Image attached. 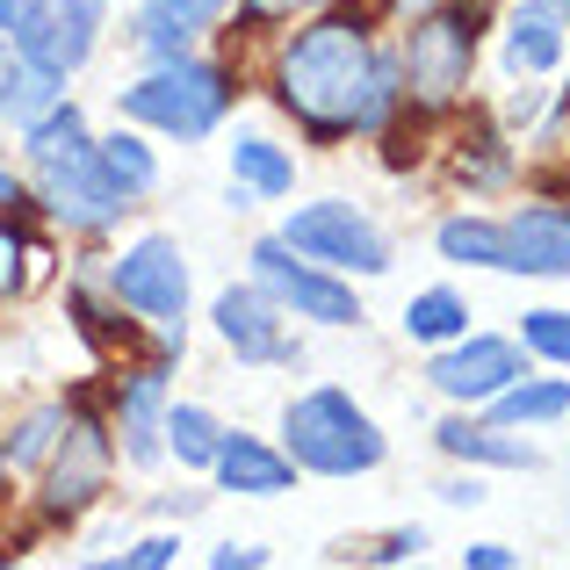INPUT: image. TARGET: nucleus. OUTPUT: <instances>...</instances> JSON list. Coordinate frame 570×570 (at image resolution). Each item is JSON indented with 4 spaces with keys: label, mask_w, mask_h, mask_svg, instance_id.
<instances>
[{
    "label": "nucleus",
    "mask_w": 570,
    "mask_h": 570,
    "mask_svg": "<svg viewBox=\"0 0 570 570\" xmlns=\"http://www.w3.org/2000/svg\"><path fill=\"white\" fill-rule=\"evenodd\" d=\"M282 455L296 462V476H368L390 462V433L383 419L368 412L354 390L340 383H311L282 404V426H275Z\"/></svg>",
    "instance_id": "obj_4"
},
{
    "label": "nucleus",
    "mask_w": 570,
    "mask_h": 570,
    "mask_svg": "<svg viewBox=\"0 0 570 570\" xmlns=\"http://www.w3.org/2000/svg\"><path fill=\"white\" fill-rule=\"evenodd\" d=\"M29 203V174L22 167H0V209H22Z\"/></svg>",
    "instance_id": "obj_38"
},
{
    "label": "nucleus",
    "mask_w": 570,
    "mask_h": 570,
    "mask_svg": "<svg viewBox=\"0 0 570 570\" xmlns=\"http://www.w3.org/2000/svg\"><path fill=\"white\" fill-rule=\"evenodd\" d=\"M66 95V72H51V66H29L22 58V72H14V87H8V101H0V124H29V116H43L51 101Z\"/></svg>",
    "instance_id": "obj_30"
},
{
    "label": "nucleus",
    "mask_w": 570,
    "mask_h": 570,
    "mask_svg": "<svg viewBox=\"0 0 570 570\" xmlns=\"http://www.w3.org/2000/svg\"><path fill=\"white\" fill-rule=\"evenodd\" d=\"M22 174H29V203L43 209V224H58V232H72V238L116 232V224H124V209H130L124 195L101 181L95 153H87V159H66V167H22Z\"/></svg>",
    "instance_id": "obj_12"
},
{
    "label": "nucleus",
    "mask_w": 570,
    "mask_h": 570,
    "mask_svg": "<svg viewBox=\"0 0 570 570\" xmlns=\"http://www.w3.org/2000/svg\"><path fill=\"white\" fill-rule=\"evenodd\" d=\"M484 22L491 8H476V0H419L412 8V22L397 29L404 109L412 116H448L470 101L476 58H484Z\"/></svg>",
    "instance_id": "obj_3"
},
{
    "label": "nucleus",
    "mask_w": 570,
    "mask_h": 570,
    "mask_svg": "<svg viewBox=\"0 0 570 570\" xmlns=\"http://www.w3.org/2000/svg\"><path fill=\"white\" fill-rule=\"evenodd\" d=\"M232 22V0H138L130 14V51L153 66V58H181L203 51V37Z\"/></svg>",
    "instance_id": "obj_17"
},
{
    "label": "nucleus",
    "mask_w": 570,
    "mask_h": 570,
    "mask_svg": "<svg viewBox=\"0 0 570 570\" xmlns=\"http://www.w3.org/2000/svg\"><path fill=\"white\" fill-rule=\"evenodd\" d=\"M246 275L261 282L289 318H304V325H325V333L362 325V296H354V282L333 275V267H318L311 253H296L282 232H261L246 246Z\"/></svg>",
    "instance_id": "obj_8"
},
{
    "label": "nucleus",
    "mask_w": 570,
    "mask_h": 570,
    "mask_svg": "<svg viewBox=\"0 0 570 570\" xmlns=\"http://www.w3.org/2000/svg\"><path fill=\"white\" fill-rule=\"evenodd\" d=\"M14 72H22V51H14V37H0V101H8Z\"/></svg>",
    "instance_id": "obj_39"
},
{
    "label": "nucleus",
    "mask_w": 570,
    "mask_h": 570,
    "mask_svg": "<svg viewBox=\"0 0 570 570\" xmlns=\"http://www.w3.org/2000/svg\"><path fill=\"white\" fill-rule=\"evenodd\" d=\"M513 563L520 557L505 542H470V549H462V570H513Z\"/></svg>",
    "instance_id": "obj_36"
},
{
    "label": "nucleus",
    "mask_w": 570,
    "mask_h": 570,
    "mask_svg": "<svg viewBox=\"0 0 570 570\" xmlns=\"http://www.w3.org/2000/svg\"><path fill=\"white\" fill-rule=\"evenodd\" d=\"M116 563H124V570H167V563H181V534L153 528V534H138V542H130Z\"/></svg>",
    "instance_id": "obj_31"
},
{
    "label": "nucleus",
    "mask_w": 570,
    "mask_h": 570,
    "mask_svg": "<svg viewBox=\"0 0 570 570\" xmlns=\"http://www.w3.org/2000/svg\"><path fill=\"white\" fill-rule=\"evenodd\" d=\"M167 404H174V368L167 354L130 376H116V397H109V433H116V462L124 470H159L167 462Z\"/></svg>",
    "instance_id": "obj_11"
},
{
    "label": "nucleus",
    "mask_w": 570,
    "mask_h": 570,
    "mask_svg": "<svg viewBox=\"0 0 570 570\" xmlns=\"http://www.w3.org/2000/svg\"><path fill=\"white\" fill-rule=\"evenodd\" d=\"M101 289H109V304L130 311L145 333H188L195 275H188V253H181L174 232H138L124 253H109Z\"/></svg>",
    "instance_id": "obj_5"
},
{
    "label": "nucleus",
    "mask_w": 570,
    "mask_h": 570,
    "mask_svg": "<svg viewBox=\"0 0 570 570\" xmlns=\"http://www.w3.org/2000/svg\"><path fill=\"white\" fill-rule=\"evenodd\" d=\"M448 167H455V181L470 195H499V188H513V174H520V145H513L505 124H476V138L470 130L455 138Z\"/></svg>",
    "instance_id": "obj_22"
},
{
    "label": "nucleus",
    "mask_w": 570,
    "mask_h": 570,
    "mask_svg": "<svg viewBox=\"0 0 570 570\" xmlns=\"http://www.w3.org/2000/svg\"><path fill=\"white\" fill-rule=\"evenodd\" d=\"M513 376H528V347L513 333H462L448 347H426V390L441 404H462V412H484Z\"/></svg>",
    "instance_id": "obj_10"
},
{
    "label": "nucleus",
    "mask_w": 570,
    "mask_h": 570,
    "mask_svg": "<svg viewBox=\"0 0 570 570\" xmlns=\"http://www.w3.org/2000/svg\"><path fill=\"white\" fill-rule=\"evenodd\" d=\"M209 333H217V347L232 354L238 368H296V354H304V340L289 333V311L253 275L224 282V289L209 296Z\"/></svg>",
    "instance_id": "obj_9"
},
{
    "label": "nucleus",
    "mask_w": 570,
    "mask_h": 570,
    "mask_svg": "<svg viewBox=\"0 0 570 570\" xmlns=\"http://www.w3.org/2000/svg\"><path fill=\"white\" fill-rule=\"evenodd\" d=\"M433 448H441L448 462H462V470H484V476L491 470H520V476L542 470V448H534L528 433L499 426L491 412H462V404L441 419V426H433Z\"/></svg>",
    "instance_id": "obj_15"
},
{
    "label": "nucleus",
    "mask_w": 570,
    "mask_h": 570,
    "mask_svg": "<svg viewBox=\"0 0 570 570\" xmlns=\"http://www.w3.org/2000/svg\"><path fill=\"white\" fill-rule=\"evenodd\" d=\"M66 412H72L66 397H37L22 419H8V462H14V476H37L43 470V455H51L58 433H66Z\"/></svg>",
    "instance_id": "obj_27"
},
{
    "label": "nucleus",
    "mask_w": 570,
    "mask_h": 570,
    "mask_svg": "<svg viewBox=\"0 0 570 570\" xmlns=\"http://www.w3.org/2000/svg\"><path fill=\"white\" fill-rule=\"evenodd\" d=\"M275 232L289 238L296 253H311L318 267L347 275V282H383L390 267H397L390 232L368 217L362 203H347V195H311V203H289V217H282Z\"/></svg>",
    "instance_id": "obj_6"
},
{
    "label": "nucleus",
    "mask_w": 570,
    "mask_h": 570,
    "mask_svg": "<svg viewBox=\"0 0 570 570\" xmlns=\"http://www.w3.org/2000/svg\"><path fill=\"white\" fill-rule=\"evenodd\" d=\"M224 159H232V188H246L253 203H282V195H296V153L275 145L267 130H238V138L224 145Z\"/></svg>",
    "instance_id": "obj_21"
},
{
    "label": "nucleus",
    "mask_w": 570,
    "mask_h": 570,
    "mask_svg": "<svg viewBox=\"0 0 570 570\" xmlns=\"http://www.w3.org/2000/svg\"><path fill=\"white\" fill-rule=\"evenodd\" d=\"M470 296L455 289V282H433V289H412V304H404V340L412 347H448V340H462L470 333Z\"/></svg>",
    "instance_id": "obj_25"
},
{
    "label": "nucleus",
    "mask_w": 570,
    "mask_h": 570,
    "mask_svg": "<svg viewBox=\"0 0 570 570\" xmlns=\"http://www.w3.org/2000/svg\"><path fill=\"white\" fill-rule=\"evenodd\" d=\"M520 347H528V362H549V368H570V304H534L528 318H520Z\"/></svg>",
    "instance_id": "obj_29"
},
{
    "label": "nucleus",
    "mask_w": 570,
    "mask_h": 570,
    "mask_svg": "<svg viewBox=\"0 0 570 570\" xmlns=\"http://www.w3.org/2000/svg\"><path fill=\"white\" fill-rule=\"evenodd\" d=\"M0 499H14V462H8V433H0Z\"/></svg>",
    "instance_id": "obj_41"
},
{
    "label": "nucleus",
    "mask_w": 570,
    "mask_h": 570,
    "mask_svg": "<svg viewBox=\"0 0 570 570\" xmlns=\"http://www.w3.org/2000/svg\"><path fill=\"white\" fill-rule=\"evenodd\" d=\"M267 95L318 153L354 138H390L404 124L397 43H376V22L347 0H318L289 22V37L267 58Z\"/></svg>",
    "instance_id": "obj_1"
},
{
    "label": "nucleus",
    "mask_w": 570,
    "mask_h": 570,
    "mask_svg": "<svg viewBox=\"0 0 570 570\" xmlns=\"http://www.w3.org/2000/svg\"><path fill=\"white\" fill-rule=\"evenodd\" d=\"M95 167H101V181L124 195L130 209H138V203H153L159 181H167V174H159V153H153V130H138V124L95 130Z\"/></svg>",
    "instance_id": "obj_19"
},
{
    "label": "nucleus",
    "mask_w": 570,
    "mask_h": 570,
    "mask_svg": "<svg viewBox=\"0 0 570 570\" xmlns=\"http://www.w3.org/2000/svg\"><path fill=\"white\" fill-rule=\"evenodd\" d=\"M209 505V491H167V499H159V520H195Z\"/></svg>",
    "instance_id": "obj_37"
},
{
    "label": "nucleus",
    "mask_w": 570,
    "mask_h": 570,
    "mask_svg": "<svg viewBox=\"0 0 570 570\" xmlns=\"http://www.w3.org/2000/svg\"><path fill=\"white\" fill-rule=\"evenodd\" d=\"M238 72L224 58H203V51H181V58H153L138 66L124 87H116V116L153 138H174V145H203L232 124L238 109Z\"/></svg>",
    "instance_id": "obj_2"
},
{
    "label": "nucleus",
    "mask_w": 570,
    "mask_h": 570,
    "mask_svg": "<svg viewBox=\"0 0 570 570\" xmlns=\"http://www.w3.org/2000/svg\"><path fill=\"white\" fill-rule=\"evenodd\" d=\"M29 8H37V0H0V37H14V29L29 22Z\"/></svg>",
    "instance_id": "obj_40"
},
{
    "label": "nucleus",
    "mask_w": 570,
    "mask_h": 570,
    "mask_svg": "<svg viewBox=\"0 0 570 570\" xmlns=\"http://www.w3.org/2000/svg\"><path fill=\"white\" fill-rule=\"evenodd\" d=\"M232 8H238V29H289L318 0H232Z\"/></svg>",
    "instance_id": "obj_32"
},
{
    "label": "nucleus",
    "mask_w": 570,
    "mask_h": 570,
    "mask_svg": "<svg viewBox=\"0 0 570 570\" xmlns=\"http://www.w3.org/2000/svg\"><path fill=\"white\" fill-rule=\"evenodd\" d=\"M109 476H116V433H109V419H95L87 404H72L58 448L43 455V470H37V513H43V528H72V520H87L101 499H109Z\"/></svg>",
    "instance_id": "obj_7"
},
{
    "label": "nucleus",
    "mask_w": 570,
    "mask_h": 570,
    "mask_svg": "<svg viewBox=\"0 0 570 570\" xmlns=\"http://www.w3.org/2000/svg\"><path fill=\"white\" fill-rule=\"evenodd\" d=\"M116 0H37L29 8V22L14 29V51L29 58V66H51V72H87L101 51V29H109Z\"/></svg>",
    "instance_id": "obj_13"
},
{
    "label": "nucleus",
    "mask_w": 570,
    "mask_h": 570,
    "mask_svg": "<svg viewBox=\"0 0 570 570\" xmlns=\"http://www.w3.org/2000/svg\"><path fill=\"white\" fill-rule=\"evenodd\" d=\"M14 153H22V167H66V159L95 153V124H87V109L72 95H58L43 116L14 124Z\"/></svg>",
    "instance_id": "obj_20"
},
{
    "label": "nucleus",
    "mask_w": 570,
    "mask_h": 570,
    "mask_svg": "<svg viewBox=\"0 0 570 570\" xmlns=\"http://www.w3.org/2000/svg\"><path fill=\"white\" fill-rule=\"evenodd\" d=\"M441 499H448V505H484V499H491L484 470H462V476H448V484H441Z\"/></svg>",
    "instance_id": "obj_35"
},
{
    "label": "nucleus",
    "mask_w": 570,
    "mask_h": 570,
    "mask_svg": "<svg viewBox=\"0 0 570 570\" xmlns=\"http://www.w3.org/2000/svg\"><path fill=\"white\" fill-rule=\"evenodd\" d=\"M267 542H217L209 549V570H267Z\"/></svg>",
    "instance_id": "obj_34"
},
{
    "label": "nucleus",
    "mask_w": 570,
    "mask_h": 570,
    "mask_svg": "<svg viewBox=\"0 0 570 570\" xmlns=\"http://www.w3.org/2000/svg\"><path fill=\"white\" fill-rule=\"evenodd\" d=\"M499 426H513V433H542V426H563L570 419V383L563 376H513L499 390V397L484 404Z\"/></svg>",
    "instance_id": "obj_24"
},
{
    "label": "nucleus",
    "mask_w": 570,
    "mask_h": 570,
    "mask_svg": "<svg viewBox=\"0 0 570 570\" xmlns=\"http://www.w3.org/2000/svg\"><path fill=\"white\" fill-rule=\"evenodd\" d=\"M433 253L448 267H484V275H505V224L484 217V209H455V217L433 224Z\"/></svg>",
    "instance_id": "obj_23"
},
{
    "label": "nucleus",
    "mask_w": 570,
    "mask_h": 570,
    "mask_svg": "<svg viewBox=\"0 0 570 570\" xmlns=\"http://www.w3.org/2000/svg\"><path fill=\"white\" fill-rule=\"evenodd\" d=\"M209 484L238 491V499H282V491H296V462L282 455V441H267V433H232L224 426V448H217V462H209Z\"/></svg>",
    "instance_id": "obj_18"
},
{
    "label": "nucleus",
    "mask_w": 570,
    "mask_h": 570,
    "mask_svg": "<svg viewBox=\"0 0 570 570\" xmlns=\"http://www.w3.org/2000/svg\"><path fill=\"white\" fill-rule=\"evenodd\" d=\"M505 80H549L570 66V0H505L499 14Z\"/></svg>",
    "instance_id": "obj_14"
},
{
    "label": "nucleus",
    "mask_w": 570,
    "mask_h": 570,
    "mask_svg": "<svg viewBox=\"0 0 570 570\" xmlns=\"http://www.w3.org/2000/svg\"><path fill=\"white\" fill-rule=\"evenodd\" d=\"M426 557V528H390L362 549V563H419Z\"/></svg>",
    "instance_id": "obj_33"
},
{
    "label": "nucleus",
    "mask_w": 570,
    "mask_h": 570,
    "mask_svg": "<svg viewBox=\"0 0 570 570\" xmlns=\"http://www.w3.org/2000/svg\"><path fill=\"white\" fill-rule=\"evenodd\" d=\"M476 8H499V0H476Z\"/></svg>",
    "instance_id": "obj_42"
},
{
    "label": "nucleus",
    "mask_w": 570,
    "mask_h": 570,
    "mask_svg": "<svg viewBox=\"0 0 570 570\" xmlns=\"http://www.w3.org/2000/svg\"><path fill=\"white\" fill-rule=\"evenodd\" d=\"M499 224H505V275H542V282L570 275V203L542 195V203L505 209Z\"/></svg>",
    "instance_id": "obj_16"
},
{
    "label": "nucleus",
    "mask_w": 570,
    "mask_h": 570,
    "mask_svg": "<svg viewBox=\"0 0 570 570\" xmlns=\"http://www.w3.org/2000/svg\"><path fill=\"white\" fill-rule=\"evenodd\" d=\"M37 267H43V246L22 232V224H14V209H0V311L29 296Z\"/></svg>",
    "instance_id": "obj_28"
},
{
    "label": "nucleus",
    "mask_w": 570,
    "mask_h": 570,
    "mask_svg": "<svg viewBox=\"0 0 570 570\" xmlns=\"http://www.w3.org/2000/svg\"><path fill=\"white\" fill-rule=\"evenodd\" d=\"M217 448H224V419L209 412V404H195V397H174V404H167V462H181V470L209 476Z\"/></svg>",
    "instance_id": "obj_26"
}]
</instances>
